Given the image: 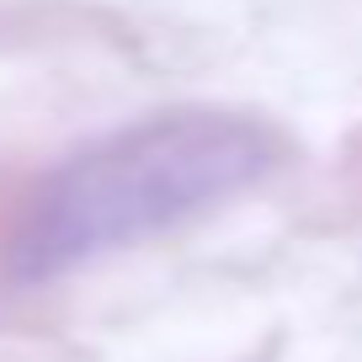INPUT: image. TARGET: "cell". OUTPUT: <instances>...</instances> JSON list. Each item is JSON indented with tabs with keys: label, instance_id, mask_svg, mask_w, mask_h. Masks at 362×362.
<instances>
[{
	"label": "cell",
	"instance_id": "obj_1",
	"mask_svg": "<svg viewBox=\"0 0 362 362\" xmlns=\"http://www.w3.org/2000/svg\"><path fill=\"white\" fill-rule=\"evenodd\" d=\"M261 128L192 112L128 128L54 176L16 240V277H54L229 197L267 165Z\"/></svg>",
	"mask_w": 362,
	"mask_h": 362
}]
</instances>
